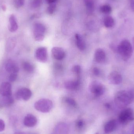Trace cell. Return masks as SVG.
Instances as JSON below:
<instances>
[{
    "label": "cell",
    "mask_w": 134,
    "mask_h": 134,
    "mask_svg": "<svg viewBox=\"0 0 134 134\" xmlns=\"http://www.w3.org/2000/svg\"><path fill=\"white\" fill-rule=\"evenodd\" d=\"M101 12L104 14H108L112 12V8L108 5H104L101 7Z\"/></svg>",
    "instance_id": "obj_24"
},
{
    "label": "cell",
    "mask_w": 134,
    "mask_h": 134,
    "mask_svg": "<svg viewBox=\"0 0 134 134\" xmlns=\"http://www.w3.org/2000/svg\"><path fill=\"white\" fill-rule=\"evenodd\" d=\"M25 0H15V5L16 7L19 8L23 5Z\"/></svg>",
    "instance_id": "obj_30"
},
{
    "label": "cell",
    "mask_w": 134,
    "mask_h": 134,
    "mask_svg": "<svg viewBox=\"0 0 134 134\" xmlns=\"http://www.w3.org/2000/svg\"><path fill=\"white\" fill-rule=\"evenodd\" d=\"M108 80L109 83L111 84L119 85L122 82V77L119 72L114 71L111 72L109 75Z\"/></svg>",
    "instance_id": "obj_9"
},
{
    "label": "cell",
    "mask_w": 134,
    "mask_h": 134,
    "mask_svg": "<svg viewBox=\"0 0 134 134\" xmlns=\"http://www.w3.org/2000/svg\"><path fill=\"white\" fill-rule=\"evenodd\" d=\"M35 58L39 62L45 63L48 60V52L46 48L39 47L36 49L35 53Z\"/></svg>",
    "instance_id": "obj_8"
},
{
    "label": "cell",
    "mask_w": 134,
    "mask_h": 134,
    "mask_svg": "<svg viewBox=\"0 0 134 134\" xmlns=\"http://www.w3.org/2000/svg\"><path fill=\"white\" fill-rule=\"evenodd\" d=\"M134 120L133 111L130 108L123 110L119 116V121L122 124H126Z\"/></svg>",
    "instance_id": "obj_5"
},
{
    "label": "cell",
    "mask_w": 134,
    "mask_h": 134,
    "mask_svg": "<svg viewBox=\"0 0 134 134\" xmlns=\"http://www.w3.org/2000/svg\"><path fill=\"white\" fill-rule=\"evenodd\" d=\"M132 41H133V47L134 48V37L133 38V40H132Z\"/></svg>",
    "instance_id": "obj_39"
},
{
    "label": "cell",
    "mask_w": 134,
    "mask_h": 134,
    "mask_svg": "<svg viewBox=\"0 0 134 134\" xmlns=\"http://www.w3.org/2000/svg\"><path fill=\"white\" fill-rule=\"evenodd\" d=\"M52 53L54 58L57 60L63 59L66 56L64 50L60 47H53L52 49Z\"/></svg>",
    "instance_id": "obj_11"
},
{
    "label": "cell",
    "mask_w": 134,
    "mask_h": 134,
    "mask_svg": "<svg viewBox=\"0 0 134 134\" xmlns=\"http://www.w3.org/2000/svg\"><path fill=\"white\" fill-rule=\"evenodd\" d=\"M93 72L96 76H98L100 74V69L97 67H94L93 69Z\"/></svg>",
    "instance_id": "obj_32"
},
{
    "label": "cell",
    "mask_w": 134,
    "mask_h": 134,
    "mask_svg": "<svg viewBox=\"0 0 134 134\" xmlns=\"http://www.w3.org/2000/svg\"><path fill=\"white\" fill-rule=\"evenodd\" d=\"M53 104L51 100L48 99H40L36 102L34 107L37 111L43 113L49 112L52 108Z\"/></svg>",
    "instance_id": "obj_3"
},
{
    "label": "cell",
    "mask_w": 134,
    "mask_h": 134,
    "mask_svg": "<svg viewBox=\"0 0 134 134\" xmlns=\"http://www.w3.org/2000/svg\"><path fill=\"white\" fill-rule=\"evenodd\" d=\"M104 24L105 27L111 28L115 25V20L111 16H106L104 20Z\"/></svg>",
    "instance_id": "obj_19"
},
{
    "label": "cell",
    "mask_w": 134,
    "mask_h": 134,
    "mask_svg": "<svg viewBox=\"0 0 134 134\" xmlns=\"http://www.w3.org/2000/svg\"><path fill=\"white\" fill-rule=\"evenodd\" d=\"M47 3L50 4H53V3H55L57 1V0H46Z\"/></svg>",
    "instance_id": "obj_35"
},
{
    "label": "cell",
    "mask_w": 134,
    "mask_h": 134,
    "mask_svg": "<svg viewBox=\"0 0 134 134\" xmlns=\"http://www.w3.org/2000/svg\"><path fill=\"white\" fill-rule=\"evenodd\" d=\"M2 9L4 11H5L6 10V7H5V5H2Z\"/></svg>",
    "instance_id": "obj_38"
},
{
    "label": "cell",
    "mask_w": 134,
    "mask_h": 134,
    "mask_svg": "<svg viewBox=\"0 0 134 134\" xmlns=\"http://www.w3.org/2000/svg\"><path fill=\"white\" fill-rule=\"evenodd\" d=\"M0 94L3 97L12 96V85L8 82H4L0 86Z\"/></svg>",
    "instance_id": "obj_10"
},
{
    "label": "cell",
    "mask_w": 134,
    "mask_h": 134,
    "mask_svg": "<svg viewBox=\"0 0 134 134\" xmlns=\"http://www.w3.org/2000/svg\"><path fill=\"white\" fill-rule=\"evenodd\" d=\"M37 123V118L32 114L27 115L24 120V124L27 127H34Z\"/></svg>",
    "instance_id": "obj_12"
},
{
    "label": "cell",
    "mask_w": 134,
    "mask_h": 134,
    "mask_svg": "<svg viewBox=\"0 0 134 134\" xmlns=\"http://www.w3.org/2000/svg\"><path fill=\"white\" fill-rule=\"evenodd\" d=\"M9 31L11 32H14L17 30L18 28V24L15 16L13 15L10 16L9 19Z\"/></svg>",
    "instance_id": "obj_17"
},
{
    "label": "cell",
    "mask_w": 134,
    "mask_h": 134,
    "mask_svg": "<svg viewBox=\"0 0 134 134\" xmlns=\"http://www.w3.org/2000/svg\"><path fill=\"white\" fill-rule=\"evenodd\" d=\"M46 28L41 23H37L34 26V34L35 39L38 42H41L44 38Z\"/></svg>",
    "instance_id": "obj_6"
},
{
    "label": "cell",
    "mask_w": 134,
    "mask_h": 134,
    "mask_svg": "<svg viewBox=\"0 0 134 134\" xmlns=\"http://www.w3.org/2000/svg\"><path fill=\"white\" fill-rule=\"evenodd\" d=\"M72 72L77 75H79L81 73V68L78 65H75L72 67Z\"/></svg>",
    "instance_id": "obj_26"
},
{
    "label": "cell",
    "mask_w": 134,
    "mask_h": 134,
    "mask_svg": "<svg viewBox=\"0 0 134 134\" xmlns=\"http://www.w3.org/2000/svg\"><path fill=\"white\" fill-rule=\"evenodd\" d=\"M23 67L24 71L28 73H32L34 71V67L29 62H24L23 64Z\"/></svg>",
    "instance_id": "obj_21"
},
{
    "label": "cell",
    "mask_w": 134,
    "mask_h": 134,
    "mask_svg": "<svg viewBox=\"0 0 134 134\" xmlns=\"http://www.w3.org/2000/svg\"><path fill=\"white\" fill-rule=\"evenodd\" d=\"M5 127L4 122L2 120L0 119V132L3 131Z\"/></svg>",
    "instance_id": "obj_33"
},
{
    "label": "cell",
    "mask_w": 134,
    "mask_h": 134,
    "mask_svg": "<svg viewBox=\"0 0 134 134\" xmlns=\"http://www.w3.org/2000/svg\"><path fill=\"white\" fill-rule=\"evenodd\" d=\"M14 100L12 96L4 97L2 100V104L6 107L11 106L13 104Z\"/></svg>",
    "instance_id": "obj_20"
},
{
    "label": "cell",
    "mask_w": 134,
    "mask_h": 134,
    "mask_svg": "<svg viewBox=\"0 0 134 134\" xmlns=\"http://www.w3.org/2000/svg\"><path fill=\"white\" fill-rule=\"evenodd\" d=\"M17 73H11L9 76V80L10 82H13L17 79Z\"/></svg>",
    "instance_id": "obj_31"
},
{
    "label": "cell",
    "mask_w": 134,
    "mask_h": 134,
    "mask_svg": "<svg viewBox=\"0 0 134 134\" xmlns=\"http://www.w3.org/2000/svg\"><path fill=\"white\" fill-rule=\"evenodd\" d=\"M117 52L124 61H127L132 56L133 48L129 40L125 39L122 41L117 47Z\"/></svg>",
    "instance_id": "obj_2"
},
{
    "label": "cell",
    "mask_w": 134,
    "mask_h": 134,
    "mask_svg": "<svg viewBox=\"0 0 134 134\" xmlns=\"http://www.w3.org/2000/svg\"><path fill=\"white\" fill-rule=\"evenodd\" d=\"M75 37L76 39V44L77 48L81 51L85 50L86 48V43L81 35L79 34H76Z\"/></svg>",
    "instance_id": "obj_16"
},
{
    "label": "cell",
    "mask_w": 134,
    "mask_h": 134,
    "mask_svg": "<svg viewBox=\"0 0 134 134\" xmlns=\"http://www.w3.org/2000/svg\"><path fill=\"white\" fill-rule=\"evenodd\" d=\"M5 69L10 74L17 73L19 71V68L15 62L12 60H9L5 64Z\"/></svg>",
    "instance_id": "obj_14"
},
{
    "label": "cell",
    "mask_w": 134,
    "mask_h": 134,
    "mask_svg": "<svg viewBox=\"0 0 134 134\" xmlns=\"http://www.w3.org/2000/svg\"><path fill=\"white\" fill-rule=\"evenodd\" d=\"M95 134H98V133H97Z\"/></svg>",
    "instance_id": "obj_40"
},
{
    "label": "cell",
    "mask_w": 134,
    "mask_h": 134,
    "mask_svg": "<svg viewBox=\"0 0 134 134\" xmlns=\"http://www.w3.org/2000/svg\"><path fill=\"white\" fill-rule=\"evenodd\" d=\"M64 87L68 90H75L78 89L80 85V81L79 79L73 80H68L64 83Z\"/></svg>",
    "instance_id": "obj_15"
},
{
    "label": "cell",
    "mask_w": 134,
    "mask_h": 134,
    "mask_svg": "<svg viewBox=\"0 0 134 134\" xmlns=\"http://www.w3.org/2000/svg\"><path fill=\"white\" fill-rule=\"evenodd\" d=\"M89 90L91 93L96 97H99L104 94L105 92L104 86L100 82L94 81L91 83Z\"/></svg>",
    "instance_id": "obj_4"
},
{
    "label": "cell",
    "mask_w": 134,
    "mask_h": 134,
    "mask_svg": "<svg viewBox=\"0 0 134 134\" xmlns=\"http://www.w3.org/2000/svg\"><path fill=\"white\" fill-rule=\"evenodd\" d=\"M16 41L15 39L13 38L9 39L7 42L6 44V49L8 51H11L14 48L15 46Z\"/></svg>",
    "instance_id": "obj_23"
},
{
    "label": "cell",
    "mask_w": 134,
    "mask_h": 134,
    "mask_svg": "<svg viewBox=\"0 0 134 134\" xmlns=\"http://www.w3.org/2000/svg\"><path fill=\"white\" fill-rule=\"evenodd\" d=\"M15 98L17 100L20 99L27 101L31 97L32 92L30 89L27 88H23L19 89L16 93Z\"/></svg>",
    "instance_id": "obj_7"
},
{
    "label": "cell",
    "mask_w": 134,
    "mask_h": 134,
    "mask_svg": "<svg viewBox=\"0 0 134 134\" xmlns=\"http://www.w3.org/2000/svg\"><path fill=\"white\" fill-rule=\"evenodd\" d=\"M87 11L89 14H91L94 10V4L91 0H86V2Z\"/></svg>",
    "instance_id": "obj_22"
},
{
    "label": "cell",
    "mask_w": 134,
    "mask_h": 134,
    "mask_svg": "<svg viewBox=\"0 0 134 134\" xmlns=\"http://www.w3.org/2000/svg\"><path fill=\"white\" fill-rule=\"evenodd\" d=\"M42 0H33L31 3V6L34 8H37L42 4Z\"/></svg>",
    "instance_id": "obj_27"
},
{
    "label": "cell",
    "mask_w": 134,
    "mask_h": 134,
    "mask_svg": "<svg viewBox=\"0 0 134 134\" xmlns=\"http://www.w3.org/2000/svg\"><path fill=\"white\" fill-rule=\"evenodd\" d=\"M116 122L115 120H109L105 125L104 131L106 134L110 133L114 131L116 127Z\"/></svg>",
    "instance_id": "obj_18"
},
{
    "label": "cell",
    "mask_w": 134,
    "mask_h": 134,
    "mask_svg": "<svg viewBox=\"0 0 134 134\" xmlns=\"http://www.w3.org/2000/svg\"><path fill=\"white\" fill-rule=\"evenodd\" d=\"M134 95L132 91L128 90H121L116 94L115 102L119 108H124L132 102Z\"/></svg>",
    "instance_id": "obj_1"
},
{
    "label": "cell",
    "mask_w": 134,
    "mask_h": 134,
    "mask_svg": "<svg viewBox=\"0 0 134 134\" xmlns=\"http://www.w3.org/2000/svg\"><path fill=\"white\" fill-rule=\"evenodd\" d=\"M14 134H26L25 133L22 132H16Z\"/></svg>",
    "instance_id": "obj_37"
},
{
    "label": "cell",
    "mask_w": 134,
    "mask_h": 134,
    "mask_svg": "<svg viewBox=\"0 0 134 134\" xmlns=\"http://www.w3.org/2000/svg\"><path fill=\"white\" fill-rule=\"evenodd\" d=\"M85 123L83 120L80 119L76 121V126L79 129H82L84 126Z\"/></svg>",
    "instance_id": "obj_29"
},
{
    "label": "cell",
    "mask_w": 134,
    "mask_h": 134,
    "mask_svg": "<svg viewBox=\"0 0 134 134\" xmlns=\"http://www.w3.org/2000/svg\"><path fill=\"white\" fill-rule=\"evenodd\" d=\"M130 4L131 9L134 12V0H130Z\"/></svg>",
    "instance_id": "obj_34"
},
{
    "label": "cell",
    "mask_w": 134,
    "mask_h": 134,
    "mask_svg": "<svg viewBox=\"0 0 134 134\" xmlns=\"http://www.w3.org/2000/svg\"><path fill=\"white\" fill-rule=\"evenodd\" d=\"M65 101L67 104L72 107H76L77 105V104L75 100L70 97H66L65 98Z\"/></svg>",
    "instance_id": "obj_25"
},
{
    "label": "cell",
    "mask_w": 134,
    "mask_h": 134,
    "mask_svg": "<svg viewBox=\"0 0 134 134\" xmlns=\"http://www.w3.org/2000/svg\"><path fill=\"white\" fill-rule=\"evenodd\" d=\"M56 9V5L55 3H53L49 5V6L48 7L47 9V11L49 14H52L55 12Z\"/></svg>",
    "instance_id": "obj_28"
},
{
    "label": "cell",
    "mask_w": 134,
    "mask_h": 134,
    "mask_svg": "<svg viewBox=\"0 0 134 134\" xmlns=\"http://www.w3.org/2000/svg\"><path fill=\"white\" fill-rule=\"evenodd\" d=\"M105 106L106 108H109L111 107L110 106V104H108V103H106V104H105Z\"/></svg>",
    "instance_id": "obj_36"
},
{
    "label": "cell",
    "mask_w": 134,
    "mask_h": 134,
    "mask_svg": "<svg viewBox=\"0 0 134 134\" xmlns=\"http://www.w3.org/2000/svg\"><path fill=\"white\" fill-rule=\"evenodd\" d=\"M94 57L97 63H102L104 62L106 59L105 52L102 49H97L94 53Z\"/></svg>",
    "instance_id": "obj_13"
}]
</instances>
